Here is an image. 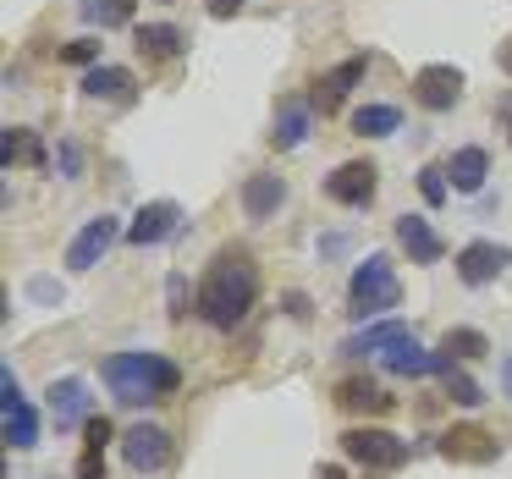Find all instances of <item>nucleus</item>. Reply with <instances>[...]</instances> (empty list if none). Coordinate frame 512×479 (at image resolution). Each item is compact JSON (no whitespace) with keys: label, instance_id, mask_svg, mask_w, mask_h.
<instances>
[{"label":"nucleus","instance_id":"1","mask_svg":"<svg viewBox=\"0 0 512 479\" xmlns=\"http://www.w3.org/2000/svg\"><path fill=\"white\" fill-rule=\"evenodd\" d=\"M254 298H259L254 254H248L243 243L215 248L210 270H204L199 292H193V314H199L204 325H215V331H232V325H243V314L254 309Z\"/></svg>","mask_w":512,"mask_h":479},{"label":"nucleus","instance_id":"2","mask_svg":"<svg viewBox=\"0 0 512 479\" xmlns=\"http://www.w3.org/2000/svg\"><path fill=\"white\" fill-rule=\"evenodd\" d=\"M100 380L111 386L116 402L127 408H144V402H166L182 386V369L166 353H111L100 364Z\"/></svg>","mask_w":512,"mask_h":479},{"label":"nucleus","instance_id":"3","mask_svg":"<svg viewBox=\"0 0 512 479\" xmlns=\"http://www.w3.org/2000/svg\"><path fill=\"white\" fill-rule=\"evenodd\" d=\"M402 303V281L397 270H391L386 254H369L364 265L353 270V281H347V314L353 320H380L386 309H397Z\"/></svg>","mask_w":512,"mask_h":479},{"label":"nucleus","instance_id":"4","mask_svg":"<svg viewBox=\"0 0 512 479\" xmlns=\"http://www.w3.org/2000/svg\"><path fill=\"white\" fill-rule=\"evenodd\" d=\"M408 452L413 446L402 441V435L375 430V424H353V430H342V457L347 463H364L369 474H391V468H402Z\"/></svg>","mask_w":512,"mask_h":479},{"label":"nucleus","instance_id":"5","mask_svg":"<svg viewBox=\"0 0 512 479\" xmlns=\"http://www.w3.org/2000/svg\"><path fill=\"white\" fill-rule=\"evenodd\" d=\"M380 188V166L375 160H342V166L325 177V199L342 204V210H364Z\"/></svg>","mask_w":512,"mask_h":479},{"label":"nucleus","instance_id":"6","mask_svg":"<svg viewBox=\"0 0 512 479\" xmlns=\"http://www.w3.org/2000/svg\"><path fill=\"white\" fill-rule=\"evenodd\" d=\"M364 72H369V56H347V61H336L331 72H320V78H314V89H309L314 116L342 111V100L358 89V83H364Z\"/></svg>","mask_w":512,"mask_h":479},{"label":"nucleus","instance_id":"7","mask_svg":"<svg viewBox=\"0 0 512 479\" xmlns=\"http://www.w3.org/2000/svg\"><path fill=\"white\" fill-rule=\"evenodd\" d=\"M116 237H127V226L116 221V215H94V221H83V232L72 237V248H67V270H94L105 254L116 248Z\"/></svg>","mask_w":512,"mask_h":479},{"label":"nucleus","instance_id":"8","mask_svg":"<svg viewBox=\"0 0 512 479\" xmlns=\"http://www.w3.org/2000/svg\"><path fill=\"white\" fill-rule=\"evenodd\" d=\"M435 452L446 457V463H468V468H485L501 457V441L490 430H479V424H452V430L435 441Z\"/></svg>","mask_w":512,"mask_h":479},{"label":"nucleus","instance_id":"9","mask_svg":"<svg viewBox=\"0 0 512 479\" xmlns=\"http://www.w3.org/2000/svg\"><path fill=\"white\" fill-rule=\"evenodd\" d=\"M507 265H512V248L490 243V237H474V243L457 248V281H463V287H490Z\"/></svg>","mask_w":512,"mask_h":479},{"label":"nucleus","instance_id":"10","mask_svg":"<svg viewBox=\"0 0 512 479\" xmlns=\"http://www.w3.org/2000/svg\"><path fill=\"white\" fill-rule=\"evenodd\" d=\"M45 408H50V424H56V435H72V430H83V424L94 419V408H89V386H83L78 375L50 380Z\"/></svg>","mask_w":512,"mask_h":479},{"label":"nucleus","instance_id":"11","mask_svg":"<svg viewBox=\"0 0 512 479\" xmlns=\"http://www.w3.org/2000/svg\"><path fill=\"white\" fill-rule=\"evenodd\" d=\"M413 100L424 105V111H452L457 100H463V72L446 67V61H430V67L413 72Z\"/></svg>","mask_w":512,"mask_h":479},{"label":"nucleus","instance_id":"12","mask_svg":"<svg viewBox=\"0 0 512 479\" xmlns=\"http://www.w3.org/2000/svg\"><path fill=\"white\" fill-rule=\"evenodd\" d=\"M122 457L133 474H160V468L171 463V435L160 430V424H133V430L122 435Z\"/></svg>","mask_w":512,"mask_h":479},{"label":"nucleus","instance_id":"13","mask_svg":"<svg viewBox=\"0 0 512 479\" xmlns=\"http://www.w3.org/2000/svg\"><path fill=\"white\" fill-rule=\"evenodd\" d=\"M182 226V204H171V199H149L144 210L133 215V226H127V243L133 248H155V243H166L171 232Z\"/></svg>","mask_w":512,"mask_h":479},{"label":"nucleus","instance_id":"14","mask_svg":"<svg viewBox=\"0 0 512 479\" xmlns=\"http://www.w3.org/2000/svg\"><path fill=\"white\" fill-rule=\"evenodd\" d=\"M397 243L408 254V265H441L446 259V237L424 215H397Z\"/></svg>","mask_w":512,"mask_h":479},{"label":"nucleus","instance_id":"15","mask_svg":"<svg viewBox=\"0 0 512 479\" xmlns=\"http://www.w3.org/2000/svg\"><path fill=\"white\" fill-rule=\"evenodd\" d=\"M380 364H386L391 375H408V380H419V375H441L446 353H430V347H419V342H413V331H408L402 342H391L386 353H380Z\"/></svg>","mask_w":512,"mask_h":479},{"label":"nucleus","instance_id":"16","mask_svg":"<svg viewBox=\"0 0 512 479\" xmlns=\"http://www.w3.org/2000/svg\"><path fill=\"white\" fill-rule=\"evenodd\" d=\"M281 204H287V177H276V171H254V177H243V215L248 221H270Z\"/></svg>","mask_w":512,"mask_h":479},{"label":"nucleus","instance_id":"17","mask_svg":"<svg viewBox=\"0 0 512 479\" xmlns=\"http://www.w3.org/2000/svg\"><path fill=\"white\" fill-rule=\"evenodd\" d=\"M309 133H314V105L309 100H281L276 105V122H270V144H276V149H298Z\"/></svg>","mask_w":512,"mask_h":479},{"label":"nucleus","instance_id":"18","mask_svg":"<svg viewBox=\"0 0 512 479\" xmlns=\"http://www.w3.org/2000/svg\"><path fill=\"white\" fill-rule=\"evenodd\" d=\"M0 160H6V171H12V166L45 171L50 166V155H45V144H39L34 127H6V133H0Z\"/></svg>","mask_w":512,"mask_h":479},{"label":"nucleus","instance_id":"19","mask_svg":"<svg viewBox=\"0 0 512 479\" xmlns=\"http://www.w3.org/2000/svg\"><path fill=\"white\" fill-rule=\"evenodd\" d=\"M133 39H138V56H149V61H171L188 50V34L177 23H138Z\"/></svg>","mask_w":512,"mask_h":479},{"label":"nucleus","instance_id":"20","mask_svg":"<svg viewBox=\"0 0 512 479\" xmlns=\"http://www.w3.org/2000/svg\"><path fill=\"white\" fill-rule=\"evenodd\" d=\"M78 89L89 94V100H116V105H127L138 83H133V72H127V67H89Z\"/></svg>","mask_w":512,"mask_h":479},{"label":"nucleus","instance_id":"21","mask_svg":"<svg viewBox=\"0 0 512 479\" xmlns=\"http://www.w3.org/2000/svg\"><path fill=\"white\" fill-rule=\"evenodd\" d=\"M446 177H452V193H479V188H485V177H490V155L479 144L457 149V155L446 160Z\"/></svg>","mask_w":512,"mask_h":479},{"label":"nucleus","instance_id":"22","mask_svg":"<svg viewBox=\"0 0 512 479\" xmlns=\"http://www.w3.org/2000/svg\"><path fill=\"white\" fill-rule=\"evenodd\" d=\"M336 408H347V413H391L397 402H391L375 380L353 375V380H342V386H336Z\"/></svg>","mask_w":512,"mask_h":479},{"label":"nucleus","instance_id":"23","mask_svg":"<svg viewBox=\"0 0 512 479\" xmlns=\"http://www.w3.org/2000/svg\"><path fill=\"white\" fill-rule=\"evenodd\" d=\"M402 336H408V325L402 320H375V325H364V331H353L342 342V353L347 358H364V353H386L391 342H402Z\"/></svg>","mask_w":512,"mask_h":479},{"label":"nucleus","instance_id":"24","mask_svg":"<svg viewBox=\"0 0 512 479\" xmlns=\"http://www.w3.org/2000/svg\"><path fill=\"white\" fill-rule=\"evenodd\" d=\"M6 446H17V452L39 446V413L23 397H6Z\"/></svg>","mask_w":512,"mask_h":479},{"label":"nucleus","instance_id":"25","mask_svg":"<svg viewBox=\"0 0 512 479\" xmlns=\"http://www.w3.org/2000/svg\"><path fill=\"white\" fill-rule=\"evenodd\" d=\"M441 386H446V397H452L457 408H479V402H485V386H479L452 353H446V364H441Z\"/></svg>","mask_w":512,"mask_h":479},{"label":"nucleus","instance_id":"26","mask_svg":"<svg viewBox=\"0 0 512 479\" xmlns=\"http://www.w3.org/2000/svg\"><path fill=\"white\" fill-rule=\"evenodd\" d=\"M138 12V0H78V17L94 28H127Z\"/></svg>","mask_w":512,"mask_h":479},{"label":"nucleus","instance_id":"27","mask_svg":"<svg viewBox=\"0 0 512 479\" xmlns=\"http://www.w3.org/2000/svg\"><path fill=\"white\" fill-rule=\"evenodd\" d=\"M397 127H402L397 105H358V111H353V133L358 138H391Z\"/></svg>","mask_w":512,"mask_h":479},{"label":"nucleus","instance_id":"28","mask_svg":"<svg viewBox=\"0 0 512 479\" xmlns=\"http://www.w3.org/2000/svg\"><path fill=\"white\" fill-rule=\"evenodd\" d=\"M441 353H452L457 364H474V358H490V342H485V331H474V325H452V331L441 336Z\"/></svg>","mask_w":512,"mask_h":479},{"label":"nucleus","instance_id":"29","mask_svg":"<svg viewBox=\"0 0 512 479\" xmlns=\"http://www.w3.org/2000/svg\"><path fill=\"white\" fill-rule=\"evenodd\" d=\"M419 199L430 204V210H441V204L452 199V177H446V166H419Z\"/></svg>","mask_w":512,"mask_h":479},{"label":"nucleus","instance_id":"30","mask_svg":"<svg viewBox=\"0 0 512 479\" xmlns=\"http://www.w3.org/2000/svg\"><path fill=\"white\" fill-rule=\"evenodd\" d=\"M56 56L67 61V67H100V45H94V39H72V45L56 50Z\"/></svg>","mask_w":512,"mask_h":479},{"label":"nucleus","instance_id":"31","mask_svg":"<svg viewBox=\"0 0 512 479\" xmlns=\"http://www.w3.org/2000/svg\"><path fill=\"white\" fill-rule=\"evenodd\" d=\"M111 441H116V424L105 419V413H94V419L83 424V446H100V452H105Z\"/></svg>","mask_w":512,"mask_h":479},{"label":"nucleus","instance_id":"32","mask_svg":"<svg viewBox=\"0 0 512 479\" xmlns=\"http://www.w3.org/2000/svg\"><path fill=\"white\" fill-rule=\"evenodd\" d=\"M56 160H61V177H83V149L72 144V138H61V149H56Z\"/></svg>","mask_w":512,"mask_h":479},{"label":"nucleus","instance_id":"33","mask_svg":"<svg viewBox=\"0 0 512 479\" xmlns=\"http://www.w3.org/2000/svg\"><path fill=\"white\" fill-rule=\"evenodd\" d=\"M72 474H78V479H105V452H100V446H83V457H78Z\"/></svg>","mask_w":512,"mask_h":479},{"label":"nucleus","instance_id":"34","mask_svg":"<svg viewBox=\"0 0 512 479\" xmlns=\"http://www.w3.org/2000/svg\"><path fill=\"white\" fill-rule=\"evenodd\" d=\"M496 127L507 133V144H512V89H501V94H496Z\"/></svg>","mask_w":512,"mask_h":479},{"label":"nucleus","instance_id":"35","mask_svg":"<svg viewBox=\"0 0 512 479\" xmlns=\"http://www.w3.org/2000/svg\"><path fill=\"white\" fill-rule=\"evenodd\" d=\"M281 303H287V314H292V320H314V303L303 298V292H287Z\"/></svg>","mask_w":512,"mask_h":479},{"label":"nucleus","instance_id":"36","mask_svg":"<svg viewBox=\"0 0 512 479\" xmlns=\"http://www.w3.org/2000/svg\"><path fill=\"white\" fill-rule=\"evenodd\" d=\"M166 292H171V314L182 320V314H188V298H182V276H171V281H166Z\"/></svg>","mask_w":512,"mask_h":479},{"label":"nucleus","instance_id":"37","mask_svg":"<svg viewBox=\"0 0 512 479\" xmlns=\"http://www.w3.org/2000/svg\"><path fill=\"white\" fill-rule=\"evenodd\" d=\"M204 6H210V17H237L248 0H204Z\"/></svg>","mask_w":512,"mask_h":479},{"label":"nucleus","instance_id":"38","mask_svg":"<svg viewBox=\"0 0 512 479\" xmlns=\"http://www.w3.org/2000/svg\"><path fill=\"white\" fill-rule=\"evenodd\" d=\"M314 479H347V468L342 463H320V468H314Z\"/></svg>","mask_w":512,"mask_h":479},{"label":"nucleus","instance_id":"39","mask_svg":"<svg viewBox=\"0 0 512 479\" xmlns=\"http://www.w3.org/2000/svg\"><path fill=\"white\" fill-rule=\"evenodd\" d=\"M496 67H501V72H507V78H512V45H496Z\"/></svg>","mask_w":512,"mask_h":479},{"label":"nucleus","instance_id":"40","mask_svg":"<svg viewBox=\"0 0 512 479\" xmlns=\"http://www.w3.org/2000/svg\"><path fill=\"white\" fill-rule=\"evenodd\" d=\"M501 386H507V397H512V353H507V364H501Z\"/></svg>","mask_w":512,"mask_h":479}]
</instances>
